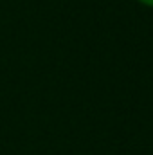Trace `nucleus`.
<instances>
[{
    "instance_id": "1",
    "label": "nucleus",
    "mask_w": 153,
    "mask_h": 155,
    "mask_svg": "<svg viewBox=\"0 0 153 155\" xmlns=\"http://www.w3.org/2000/svg\"><path fill=\"white\" fill-rule=\"evenodd\" d=\"M139 4H142V5H146V7H153V0H137Z\"/></svg>"
}]
</instances>
